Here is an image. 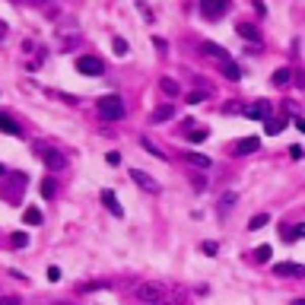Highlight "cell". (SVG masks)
I'll list each match as a JSON object with an SVG mask.
<instances>
[{
  "instance_id": "30",
  "label": "cell",
  "mask_w": 305,
  "mask_h": 305,
  "mask_svg": "<svg viewBox=\"0 0 305 305\" xmlns=\"http://www.w3.org/2000/svg\"><path fill=\"white\" fill-rule=\"evenodd\" d=\"M42 194H45V197H54V194H57V184H54V181L48 178V181L42 184Z\"/></svg>"
},
{
  "instance_id": "7",
  "label": "cell",
  "mask_w": 305,
  "mask_h": 305,
  "mask_svg": "<svg viewBox=\"0 0 305 305\" xmlns=\"http://www.w3.org/2000/svg\"><path fill=\"white\" fill-rule=\"evenodd\" d=\"M131 178H134V184L140 187V191H146V194H159V181H156V178H149L146 172L131 169Z\"/></svg>"
},
{
  "instance_id": "27",
  "label": "cell",
  "mask_w": 305,
  "mask_h": 305,
  "mask_svg": "<svg viewBox=\"0 0 305 305\" xmlns=\"http://www.w3.org/2000/svg\"><path fill=\"white\" fill-rule=\"evenodd\" d=\"M111 48H115V54H121V57H124L127 51H131V45H127V42L121 39V35H118V39H115V42H111Z\"/></svg>"
},
{
  "instance_id": "34",
  "label": "cell",
  "mask_w": 305,
  "mask_h": 305,
  "mask_svg": "<svg viewBox=\"0 0 305 305\" xmlns=\"http://www.w3.org/2000/svg\"><path fill=\"white\" fill-rule=\"evenodd\" d=\"M121 162V152H108V166H118Z\"/></svg>"
},
{
  "instance_id": "10",
  "label": "cell",
  "mask_w": 305,
  "mask_h": 305,
  "mask_svg": "<svg viewBox=\"0 0 305 305\" xmlns=\"http://www.w3.org/2000/svg\"><path fill=\"white\" fill-rule=\"evenodd\" d=\"M274 274L277 277H305V267L302 264H292V261H283V264L274 267Z\"/></svg>"
},
{
  "instance_id": "12",
  "label": "cell",
  "mask_w": 305,
  "mask_h": 305,
  "mask_svg": "<svg viewBox=\"0 0 305 305\" xmlns=\"http://www.w3.org/2000/svg\"><path fill=\"white\" fill-rule=\"evenodd\" d=\"M261 149V140L257 137H242L236 143V156H248V152H257Z\"/></svg>"
},
{
  "instance_id": "39",
  "label": "cell",
  "mask_w": 305,
  "mask_h": 305,
  "mask_svg": "<svg viewBox=\"0 0 305 305\" xmlns=\"http://www.w3.org/2000/svg\"><path fill=\"white\" fill-rule=\"evenodd\" d=\"M292 305H305V299H292Z\"/></svg>"
},
{
  "instance_id": "32",
  "label": "cell",
  "mask_w": 305,
  "mask_h": 305,
  "mask_svg": "<svg viewBox=\"0 0 305 305\" xmlns=\"http://www.w3.org/2000/svg\"><path fill=\"white\" fill-rule=\"evenodd\" d=\"M48 280L57 283V280H61V267H48Z\"/></svg>"
},
{
  "instance_id": "22",
  "label": "cell",
  "mask_w": 305,
  "mask_h": 305,
  "mask_svg": "<svg viewBox=\"0 0 305 305\" xmlns=\"http://www.w3.org/2000/svg\"><path fill=\"white\" fill-rule=\"evenodd\" d=\"M286 242H296V239H305V222H296V226H292L286 236H283Z\"/></svg>"
},
{
  "instance_id": "20",
  "label": "cell",
  "mask_w": 305,
  "mask_h": 305,
  "mask_svg": "<svg viewBox=\"0 0 305 305\" xmlns=\"http://www.w3.org/2000/svg\"><path fill=\"white\" fill-rule=\"evenodd\" d=\"M22 219H26L29 226H39V222H42V210H39V207H26V213H22Z\"/></svg>"
},
{
  "instance_id": "29",
  "label": "cell",
  "mask_w": 305,
  "mask_h": 305,
  "mask_svg": "<svg viewBox=\"0 0 305 305\" xmlns=\"http://www.w3.org/2000/svg\"><path fill=\"white\" fill-rule=\"evenodd\" d=\"M108 283H105V280H96V283H83L80 286V292H96V289H105Z\"/></svg>"
},
{
  "instance_id": "11",
  "label": "cell",
  "mask_w": 305,
  "mask_h": 305,
  "mask_svg": "<svg viewBox=\"0 0 305 305\" xmlns=\"http://www.w3.org/2000/svg\"><path fill=\"white\" fill-rule=\"evenodd\" d=\"M245 115H248V118H254V121H261V118H267V115H271V102L257 99L254 105H248V108H245Z\"/></svg>"
},
{
  "instance_id": "35",
  "label": "cell",
  "mask_w": 305,
  "mask_h": 305,
  "mask_svg": "<svg viewBox=\"0 0 305 305\" xmlns=\"http://www.w3.org/2000/svg\"><path fill=\"white\" fill-rule=\"evenodd\" d=\"M201 248H204L207 254H213V251H216V242H204V245H201Z\"/></svg>"
},
{
  "instance_id": "36",
  "label": "cell",
  "mask_w": 305,
  "mask_h": 305,
  "mask_svg": "<svg viewBox=\"0 0 305 305\" xmlns=\"http://www.w3.org/2000/svg\"><path fill=\"white\" fill-rule=\"evenodd\" d=\"M296 86H302V89H305V73H299V77H296Z\"/></svg>"
},
{
  "instance_id": "6",
  "label": "cell",
  "mask_w": 305,
  "mask_h": 305,
  "mask_svg": "<svg viewBox=\"0 0 305 305\" xmlns=\"http://www.w3.org/2000/svg\"><path fill=\"white\" fill-rule=\"evenodd\" d=\"M77 70L80 73H86V77H102V61L99 57H92V54H83V57H77Z\"/></svg>"
},
{
  "instance_id": "24",
  "label": "cell",
  "mask_w": 305,
  "mask_h": 305,
  "mask_svg": "<svg viewBox=\"0 0 305 305\" xmlns=\"http://www.w3.org/2000/svg\"><path fill=\"white\" fill-rule=\"evenodd\" d=\"M207 137H210V131H207V127H197V131H191V134H187V140H191V143H204Z\"/></svg>"
},
{
  "instance_id": "33",
  "label": "cell",
  "mask_w": 305,
  "mask_h": 305,
  "mask_svg": "<svg viewBox=\"0 0 305 305\" xmlns=\"http://www.w3.org/2000/svg\"><path fill=\"white\" fill-rule=\"evenodd\" d=\"M0 305H22V302H19V296H4V299H0Z\"/></svg>"
},
{
  "instance_id": "13",
  "label": "cell",
  "mask_w": 305,
  "mask_h": 305,
  "mask_svg": "<svg viewBox=\"0 0 305 305\" xmlns=\"http://www.w3.org/2000/svg\"><path fill=\"white\" fill-rule=\"evenodd\" d=\"M236 32L242 35V39H248V42H254V45H261V32H257V26H251V22H239Z\"/></svg>"
},
{
  "instance_id": "38",
  "label": "cell",
  "mask_w": 305,
  "mask_h": 305,
  "mask_svg": "<svg viewBox=\"0 0 305 305\" xmlns=\"http://www.w3.org/2000/svg\"><path fill=\"white\" fill-rule=\"evenodd\" d=\"M149 305H172V302H166V299H162V302H149Z\"/></svg>"
},
{
  "instance_id": "5",
  "label": "cell",
  "mask_w": 305,
  "mask_h": 305,
  "mask_svg": "<svg viewBox=\"0 0 305 305\" xmlns=\"http://www.w3.org/2000/svg\"><path fill=\"white\" fill-rule=\"evenodd\" d=\"M229 10V0H201V16L204 19H222Z\"/></svg>"
},
{
  "instance_id": "37",
  "label": "cell",
  "mask_w": 305,
  "mask_h": 305,
  "mask_svg": "<svg viewBox=\"0 0 305 305\" xmlns=\"http://www.w3.org/2000/svg\"><path fill=\"white\" fill-rule=\"evenodd\" d=\"M296 127H299V131L305 134V118H296Z\"/></svg>"
},
{
  "instance_id": "1",
  "label": "cell",
  "mask_w": 305,
  "mask_h": 305,
  "mask_svg": "<svg viewBox=\"0 0 305 305\" xmlns=\"http://www.w3.org/2000/svg\"><path fill=\"white\" fill-rule=\"evenodd\" d=\"M99 115L105 121H121L124 118V102L121 96H102L99 99Z\"/></svg>"
},
{
  "instance_id": "17",
  "label": "cell",
  "mask_w": 305,
  "mask_h": 305,
  "mask_svg": "<svg viewBox=\"0 0 305 305\" xmlns=\"http://www.w3.org/2000/svg\"><path fill=\"white\" fill-rule=\"evenodd\" d=\"M159 89L166 92V96H178V92H181L178 80H172V77H162V80H159Z\"/></svg>"
},
{
  "instance_id": "3",
  "label": "cell",
  "mask_w": 305,
  "mask_h": 305,
  "mask_svg": "<svg viewBox=\"0 0 305 305\" xmlns=\"http://www.w3.org/2000/svg\"><path fill=\"white\" fill-rule=\"evenodd\" d=\"M26 184H29L26 175H22V172H13V175L7 178V184L0 187V194H4L7 201H19V191H26Z\"/></svg>"
},
{
  "instance_id": "18",
  "label": "cell",
  "mask_w": 305,
  "mask_h": 305,
  "mask_svg": "<svg viewBox=\"0 0 305 305\" xmlns=\"http://www.w3.org/2000/svg\"><path fill=\"white\" fill-rule=\"evenodd\" d=\"M184 159L197 169H210V156H204V152H184Z\"/></svg>"
},
{
  "instance_id": "23",
  "label": "cell",
  "mask_w": 305,
  "mask_h": 305,
  "mask_svg": "<svg viewBox=\"0 0 305 305\" xmlns=\"http://www.w3.org/2000/svg\"><path fill=\"white\" fill-rule=\"evenodd\" d=\"M140 143H143V149H149V152H152V156H156V159H162V162H166V159H169V156H166V152H162V149H159L156 143H152V140H146V137H143V140H140Z\"/></svg>"
},
{
  "instance_id": "21",
  "label": "cell",
  "mask_w": 305,
  "mask_h": 305,
  "mask_svg": "<svg viewBox=\"0 0 305 305\" xmlns=\"http://www.w3.org/2000/svg\"><path fill=\"white\" fill-rule=\"evenodd\" d=\"M283 127H286V118H267V134L271 137H277Z\"/></svg>"
},
{
  "instance_id": "40",
  "label": "cell",
  "mask_w": 305,
  "mask_h": 305,
  "mask_svg": "<svg viewBox=\"0 0 305 305\" xmlns=\"http://www.w3.org/2000/svg\"><path fill=\"white\" fill-rule=\"evenodd\" d=\"M0 181H4V166H0Z\"/></svg>"
},
{
  "instance_id": "19",
  "label": "cell",
  "mask_w": 305,
  "mask_h": 305,
  "mask_svg": "<svg viewBox=\"0 0 305 305\" xmlns=\"http://www.w3.org/2000/svg\"><path fill=\"white\" fill-rule=\"evenodd\" d=\"M219 70H222V73H226V77L232 80V83H236V80H242V70H239V64H236V61H229V64H222Z\"/></svg>"
},
{
  "instance_id": "14",
  "label": "cell",
  "mask_w": 305,
  "mask_h": 305,
  "mask_svg": "<svg viewBox=\"0 0 305 305\" xmlns=\"http://www.w3.org/2000/svg\"><path fill=\"white\" fill-rule=\"evenodd\" d=\"M0 131H4V134H10V137H19V134H22V127H19L13 118H10V115H4V111H0Z\"/></svg>"
},
{
  "instance_id": "26",
  "label": "cell",
  "mask_w": 305,
  "mask_h": 305,
  "mask_svg": "<svg viewBox=\"0 0 305 305\" xmlns=\"http://www.w3.org/2000/svg\"><path fill=\"white\" fill-rule=\"evenodd\" d=\"M254 261L257 264H267V261H271V245H261V248L254 251Z\"/></svg>"
},
{
  "instance_id": "25",
  "label": "cell",
  "mask_w": 305,
  "mask_h": 305,
  "mask_svg": "<svg viewBox=\"0 0 305 305\" xmlns=\"http://www.w3.org/2000/svg\"><path fill=\"white\" fill-rule=\"evenodd\" d=\"M267 222H271V216H267V213H257V216L248 219V229H261V226H267Z\"/></svg>"
},
{
  "instance_id": "31",
  "label": "cell",
  "mask_w": 305,
  "mask_h": 305,
  "mask_svg": "<svg viewBox=\"0 0 305 305\" xmlns=\"http://www.w3.org/2000/svg\"><path fill=\"white\" fill-rule=\"evenodd\" d=\"M10 245H13V248H22V245H29V239H26V236H22V232H16V236H13V239H10Z\"/></svg>"
},
{
  "instance_id": "9",
  "label": "cell",
  "mask_w": 305,
  "mask_h": 305,
  "mask_svg": "<svg viewBox=\"0 0 305 305\" xmlns=\"http://www.w3.org/2000/svg\"><path fill=\"white\" fill-rule=\"evenodd\" d=\"M102 204H105V210H108V213L111 216H124V207L118 204V197H115V191H111V187H105V191H102Z\"/></svg>"
},
{
  "instance_id": "41",
  "label": "cell",
  "mask_w": 305,
  "mask_h": 305,
  "mask_svg": "<svg viewBox=\"0 0 305 305\" xmlns=\"http://www.w3.org/2000/svg\"><path fill=\"white\" fill-rule=\"evenodd\" d=\"M57 305H70V302H57Z\"/></svg>"
},
{
  "instance_id": "16",
  "label": "cell",
  "mask_w": 305,
  "mask_h": 305,
  "mask_svg": "<svg viewBox=\"0 0 305 305\" xmlns=\"http://www.w3.org/2000/svg\"><path fill=\"white\" fill-rule=\"evenodd\" d=\"M172 115H175V105H172V102H166V105H159V108L152 111V124H162V121H169Z\"/></svg>"
},
{
  "instance_id": "8",
  "label": "cell",
  "mask_w": 305,
  "mask_h": 305,
  "mask_svg": "<svg viewBox=\"0 0 305 305\" xmlns=\"http://www.w3.org/2000/svg\"><path fill=\"white\" fill-rule=\"evenodd\" d=\"M201 54H207V57H213V61H216L219 67H222V64H229V61H232V57H229L226 51H222V48H219V45H213V42H204V45H201Z\"/></svg>"
},
{
  "instance_id": "2",
  "label": "cell",
  "mask_w": 305,
  "mask_h": 305,
  "mask_svg": "<svg viewBox=\"0 0 305 305\" xmlns=\"http://www.w3.org/2000/svg\"><path fill=\"white\" fill-rule=\"evenodd\" d=\"M35 149H39V156H42V162L48 166L51 172H61V169H67V156L61 149H54V146H48V143H35Z\"/></svg>"
},
{
  "instance_id": "4",
  "label": "cell",
  "mask_w": 305,
  "mask_h": 305,
  "mask_svg": "<svg viewBox=\"0 0 305 305\" xmlns=\"http://www.w3.org/2000/svg\"><path fill=\"white\" fill-rule=\"evenodd\" d=\"M134 292H137V299L143 302V305H149V302H162V299H166V286H159V283H140Z\"/></svg>"
},
{
  "instance_id": "28",
  "label": "cell",
  "mask_w": 305,
  "mask_h": 305,
  "mask_svg": "<svg viewBox=\"0 0 305 305\" xmlns=\"http://www.w3.org/2000/svg\"><path fill=\"white\" fill-rule=\"evenodd\" d=\"M232 207H236V194H222V201H219V210H222V213H226V210H232Z\"/></svg>"
},
{
  "instance_id": "15",
  "label": "cell",
  "mask_w": 305,
  "mask_h": 305,
  "mask_svg": "<svg viewBox=\"0 0 305 305\" xmlns=\"http://www.w3.org/2000/svg\"><path fill=\"white\" fill-rule=\"evenodd\" d=\"M271 83H274L277 89H280V86H289V83H292V70H289V67H280V70H274Z\"/></svg>"
}]
</instances>
